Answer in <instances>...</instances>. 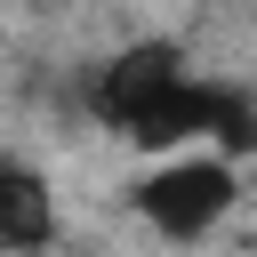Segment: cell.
Instances as JSON below:
<instances>
[{"label": "cell", "mask_w": 257, "mask_h": 257, "mask_svg": "<svg viewBox=\"0 0 257 257\" xmlns=\"http://www.w3.org/2000/svg\"><path fill=\"white\" fill-rule=\"evenodd\" d=\"M233 201H241V169L225 161V153H169V161H153L137 185H128V209L169 241V249H193V241H209L225 217H233Z\"/></svg>", "instance_id": "cell-1"}, {"label": "cell", "mask_w": 257, "mask_h": 257, "mask_svg": "<svg viewBox=\"0 0 257 257\" xmlns=\"http://www.w3.org/2000/svg\"><path fill=\"white\" fill-rule=\"evenodd\" d=\"M193 64H185V48L177 40H128L120 56H104L96 64V80H88V112L112 128V137H137L145 128V112L185 80Z\"/></svg>", "instance_id": "cell-2"}, {"label": "cell", "mask_w": 257, "mask_h": 257, "mask_svg": "<svg viewBox=\"0 0 257 257\" xmlns=\"http://www.w3.org/2000/svg\"><path fill=\"white\" fill-rule=\"evenodd\" d=\"M56 241V193L32 161H0V249L8 257H40Z\"/></svg>", "instance_id": "cell-3"}]
</instances>
